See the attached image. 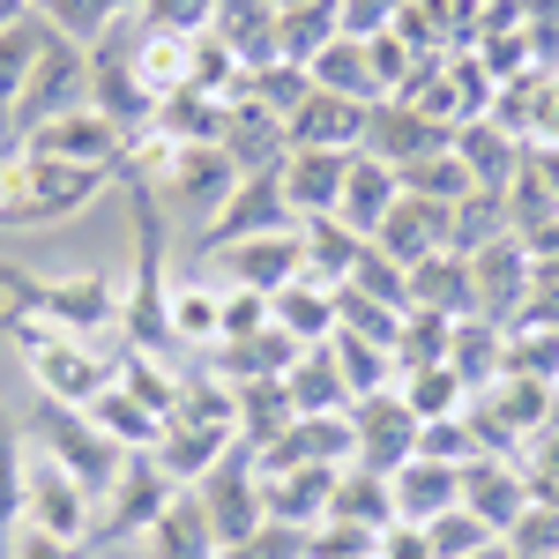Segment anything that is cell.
Listing matches in <instances>:
<instances>
[{"label":"cell","instance_id":"cell-24","mask_svg":"<svg viewBox=\"0 0 559 559\" xmlns=\"http://www.w3.org/2000/svg\"><path fill=\"white\" fill-rule=\"evenodd\" d=\"M299 239H306V284H321V292H344L358 276V261H366V247H373L344 216H313V224H299Z\"/></svg>","mask_w":559,"mask_h":559},{"label":"cell","instance_id":"cell-32","mask_svg":"<svg viewBox=\"0 0 559 559\" xmlns=\"http://www.w3.org/2000/svg\"><path fill=\"white\" fill-rule=\"evenodd\" d=\"M411 306L426 313H448V321H471L477 313V292H471V261L463 254H432L411 269Z\"/></svg>","mask_w":559,"mask_h":559},{"label":"cell","instance_id":"cell-7","mask_svg":"<svg viewBox=\"0 0 559 559\" xmlns=\"http://www.w3.org/2000/svg\"><path fill=\"white\" fill-rule=\"evenodd\" d=\"M194 500H202V515H210V530H216V545L231 552V545H247L261 522H269V508H261V455L239 440L224 463H216L202 485H187Z\"/></svg>","mask_w":559,"mask_h":559},{"label":"cell","instance_id":"cell-43","mask_svg":"<svg viewBox=\"0 0 559 559\" xmlns=\"http://www.w3.org/2000/svg\"><path fill=\"white\" fill-rule=\"evenodd\" d=\"M329 350H336V366H344L350 395H373V388H395V350L366 344V336H350V329H336V336H329Z\"/></svg>","mask_w":559,"mask_h":559},{"label":"cell","instance_id":"cell-39","mask_svg":"<svg viewBox=\"0 0 559 559\" xmlns=\"http://www.w3.org/2000/svg\"><path fill=\"white\" fill-rule=\"evenodd\" d=\"M395 395L418 411V426H432V418H463V403H471V388L455 381L448 366H403V373H395Z\"/></svg>","mask_w":559,"mask_h":559},{"label":"cell","instance_id":"cell-19","mask_svg":"<svg viewBox=\"0 0 559 559\" xmlns=\"http://www.w3.org/2000/svg\"><path fill=\"white\" fill-rule=\"evenodd\" d=\"M388 500H395V522H440L448 508H463V471L455 463H432V455H411L403 471H388Z\"/></svg>","mask_w":559,"mask_h":559},{"label":"cell","instance_id":"cell-31","mask_svg":"<svg viewBox=\"0 0 559 559\" xmlns=\"http://www.w3.org/2000/svg\"><path fill=\"white\" fill-rule=\"evenodd\" d=\"M45 38H52V31L38 23V8H31L15 31H0V142H15V97H23V83H31Z\"/></svg>","mask_w":559,"mask_h":559},{"label":"cell","instance_id":"cell-33","mask_svg":"<svg viewBox=\"0 0 559 559\" xmlns=\"http://www.w3.org/2000/svg\"><path fill=\"white\" fill-rule=\"evenodd\" d=\"M269 313H276V329L292 336L299 350H313V344H329L336 336V292H321V284H284L276 299H269Z\"/></svg>","mask_w":559,"mask_h":559},{"label":"cell","instance_id":"cell-34","mask_svg":"<svg viewBox=\"0 0 559 559\" xmlns=\"http://www.w3.org/2000/svg\"><path fill=\"white\" fill-rule=\"evenodd\" d=\"M500 366H508V329H492V321H455V344H448V373L471 388H492L500 381Z\"/></svg>","mask_w":559,"mask_h":559},{"label":"cell","instance_id":"cell-6","mask_svg":"<svg viewBox=\"0 0 559 559\" xmlns=\"http://www.w3.org/2000/svg\"><path fill=\"white\" fill-rule=\"evenodd\" d=\"M83 105H90V52L68 38H45L38 68H31L23 97H15V142L52 128V120H68V112H83Z\"/></svg>","mask_w":559,"mask_h":559},{"label":"cell","instance_id":"cell-30","mask_svg":"<svg viewBox=\"0 0 559 559\" xmlns=\"http://www.w3.org/2000/svg\"><path fill=\"white\" fill-rule=\"evenodd\" d=\"M292 358H299V344L269 321L261 336H247V344H216L210 350V373H224V381H284Z\"/></svg>","mask_w":559,"mask_h":559},{"label":"cell","instance_id":"cell-42","mask_svg":"<svg viewBox=\"0 0 559 559\" xmlns=\"http://www.w3.org/2000/svg\"><path fill=\"white\" fill-rule=\"evenodd\" d=\"M395 179H403V194H418V202H448V210L477 194V179L463 173V157H455V150H432V157H418V165H403Z\"/></svg>","mask_w":559,"mask_h":559},{"label":"cell","instance_id":"cell-14","mask_svg":"<svg viewBox=\"0 0 559 559\" xmlns=\"http://www.w3.org/2000/svg\"><path fill=\"white\" fill-rule=\"evenodd\" d=\"M366 128H373V105H358V97H336V90H306V105L284 120V134H292V150H344V157H358L366 150Z\"/></svg>","mask_w":559,"mask_h":559},{"label":"cell","instance_id":"cell-20","mask_svg":"<svg viewBox=\"0 0 559 559\" xmlns=\"http://www.w3.org/2000/svg\"><path fill=\"white\" fill-rule=\"evenodd\" d=\"M448 142H455V128H440V120H426V112L381 97V105H373V128H366V157H381V165L403 173V165H418V157L448 150Z\"/></svg>","mask_w":559,"mask_h":559},{"label":"cell","instance_id":"cell-23","mask_svg":"<svg viewBox=\"0 0 559 559\" xmlns=\"http://www.w3.org/2000/svg\"><path fill=\"white\" fill-rule=\"evenodd\" d=\"M448 150H455V157H463V173H471L477 187H492V194H508V179H515L522 157H530V142H522V134H508L492 112H485V120H463Z\"/></svg>","mask_w":559,"mask_h":559},{"label":"cell","instance_id":"cell-1","mask_svg":"<svg viewBox=\"0 0 559 559\" xmlns=\"http://www.w3.org/2000/svg\"><path fill=\"white\" fill-rule=\"evenodd\" d=\"M0 292H8V306H15V313H31L38 329H52V336H75V344L105 336V329H120V299H128L112 269L31 276V269H15L8 254H0Z\"/></svg>","mask_w":559,"mask_h":559},{"label":"cell","instance_id":"cell-47","mask_svg":"<svg viewBox=\"0 0 559 559\" xmlns=\"http://www.w3.org/2000/svg\"><path fill=\"white\" fill-rule=\"evenodd\" d=\"M216 23V0H142V31L157 38H202Z\"/></svg>","mask_w":559,"mask_h":559},{"label":"cell","instance_id":"cell-16","mask_svg":"<svg viewBox=\"0 0 559 559\" xmlns=\"http://www.w3.org/2000/svg\"><path fill=\"white\" fill-rule=\"evenodd\" d=\"M463 508H471L492 537H508L530 508V477H522V455H477L463 463Z\"/></svg>","mask_w":559,"mask_h":559},{"label":"cell","instance_id":"cell-2","mask_svg":"<svg viewBox=\"0 0 559 559\" xmlns=\"http://www.w3.org/2000/svg\"><path fill=\"white\" fill-rule=\"evenodd\" d=\"M105 187H112V173H97V165H60V157L15 150V173H8V194H0V231L68 224V216H83Z\"/></svg>","mask_w":559,"mask_h":559},{"label":"cell","instance_id":"cell-40","mask_svg":"<svg viewBox=\"0 0 559 559\" xmlns=\"http://www.w3.org/2000/svg\"><path fill=\"white\" fill-rule=\"evenodd\" d=\"M306 90H313V75H306L299 60H261V68H247L239 97H247V105H261L269 120H292V112L306 105Z\"/></svg>","mask_w":559,"mask_h":559},{"label":"cell","instance_id":"cell-26","mask_svg":"<svg viewBox=\"0 0 559 559\" xmlns=\"http://www.w3.org/2000/svg\"><path fill=\"white\" fill-rule=\"evenodd\" d=\"M38 8V23L52 31V38H68V45H105L120 23H134L142 15V0H31Z\"/></svg>","mask_w":559,"mask_h":559},{"label":"cell","instance_id":"cell-3","mask_svg":"<svg viewBox=\"0 0 559 559\" xmlns=\"http://www.w3.org/2000/svg\"><path fill=\"white\" fill-rule=\"evenodd\" d=\"M31 440H38V455H52L68 477H83L90 500H105L112 477H120V463H128V448H112L90 411H75V403H45V395H38V411H31Z\"/></svg>","mask_w":559,"mask_h":559},{"label":"cell","instance_id":"cell-8","mask_svg":"<svg viewBox=\"0 0 559 559\" xmlns=\"http://www.w3.org/2000/svg\"><path fill=\"white\" fill-rule=\"evenodd\" d=\"M471 261V292H477V321H492V329H515L522 306H530V269H537V254L522 247L515 231L508 239H492V247H477Z\"/></svg>","mask_w":559,"mask_h":559},{"label":"cell","instance_id":"cell-46","mask_svg":"<svg viewBox=\"0 0 559 559\" xmlns=\"http://www.w3.org/2000/svg\"><path fill=\"white\" fill-rule=\"evenodd\" d=\"M515 559H559V500H530L522 508V522L500 537Z\"/></svg>","mask_w":559,"mask_h":559},{"label":"cell","instance_id":"cell-12","mask_svg":"<svg viewBox=\"0 0 559 559\" xmlns=\"http://www.w3.org/2000/svg\"><path fill=\"white\" fill-rule=\"evenodd\" d=\"M350 440H358V463L366 471H403L411 455H418V411L395 395V388H373V395H358L350 403Z\"/></svg>","mask_w":559,"mask_h":559},{"label":"cell","instance_id":"cell-22","mask_svg":"<svg viewBox=\"0 0 559 559\" xmlns=\"http://www.w3.org/2000/svg\"><path fill=\"white\" fill-rule=\"evenodd\" d=\"M344 173H350L344 150H292L284 173H276V187H284L292 216L313 224V216H336V202H344Z\"/></svg>","mask_w":559,"mask_h":559},{"label":"cell","instance_id":"cell-18","mask_svg":"<svg viewBox=\"0 0 559 559\" xmlns=\"http://www.w3.org/2000/svg\"><path fill=\"white\" fill-rule=\"evenodd\" d=\"M336 477L344 471H321V463L261 471V508H269V522H284V530H321L329 522V500H336Z\"/></svg>","mask_w":559,"mask_h":559},{"label":"cell","instance_id":"cell-53","mask_svg":"<svg viewBox=\"0 0 559 559\" xmlns=\"http://www.w3.org/2000/svg\"><path fill=\"white\" fill-rule=\"evenodd\" d=\"M373 559H432V537L418 530V522H388L381 530V552Z\"/></svg>","mask_w":559,"mask_h":559},{"label":"cell","instance_id":"cell-13","mask_svg":"<svg viewBox=\"0 0 559 559\" xmlns=\"http://www.w3.org/2000/svg\"><path fill=\"white\" fill-rule=\"evenodd\" d=\"M31 358V381H38L45 403H75V411H90L105 388H112V358H97L90 344H75V336H45L38 350H23Z\"/></svg>","mask_w":559,"mask_h":559},{"label":"cell","instance_id":"cell-50","mask_svg":"<svg viewBox=\"0 0 559 559\" xmlns=\"http://www.w3.org/2000/svg\"><path fill=\"white\" fill-rule=\"evenodd\" d=\"M411 0H336V31L358 45H373L381 31H395V15H403Z\"/></svg>","mask_w":559,"mask_h":559},{"label":"cell","instance_id":"cell-4","mask_svg":"<svg viewBox=\"0 0 559 559\" xmlns=\"http://www.w3.org/2000/svg\"><path fill=\"white\" fill-rule=\"evenodd\" d=\"M173 500H179V485L157 471V455L142 448V455H128V463H120L112 492L97 500V522H90V537H105V545H142Z\"/></svg>","mask_w":559,"mask_h":559},{"label":"cell","instance_id":"cell-45","mask_svg":"<svg viewBox=\"0 0 559 559\" xmlns=\"http://www.w3.org/2000/svg\"><path fill=\"white\" fill-rule=\"evenodd\" d=\"M344 292H366V299L395 306V313H411V269L403 261H388L381 247H366V261H358V276H350Z\"/></svg>","mask_w":559,"mask_h":559},{"label":"cell","instance_id":"cell-56","mask_svg":"<svg viewBox=\"0 0 559 559\" xmlns=\"http://www.w3.org/2000/svg\"><path fill=\"white\" fill-rule=\"evenodd\" d=\"M15 150L23 142H0V194H8V173H15Z\"/></svg>","mask_w":559,"mask_h":559},{"label":"cell","instance_id":"cell-38","mask_svg":"<svg viewBox=\"0 0 559 559\" xmlns=\"http://www.w3.org/2000/svg\"><path fill=\"white\" fill-rule=\"evenodd\" d=\"M329 515H336V522H358V530H388V522H395L388 477H381V471H366V463H344V477H336V500H329Z\"/></svg>","mask_w":559,"mask_h":559},{"label":"cell","instance_id":"cell-41","mask_svg":"<svg viewBox=\"0 0 559 559\" xmlns=\"http://www.w3.org/2000/svg\"><path fill=\"white\" fill-rule=\"evenodd\" d=\"M23 471H31V455H23V418L0 403V552H8V537L23 530Z\"/></svg>","mask_w":559,"mask_h":559},{"label":"cell","instance_id":"cell-5","mask_svg":"<svg viewBox=\"0 0 559 559\" xmlns=\"http://www.w3.org/2000/svg\"><path fill=\"white\" fill-rule=\"evenodd\" d=\"M157 142V134H150ZM239 187V165L224 157V142H157V179L150 194L173 210H224V194Z\"/></svg>","mask_w":559,"mask_h":559},{"label":"cell","instance_id":"cell-54","mask_svg":"<svg viewBox=\"0 0 559 559\" xmlns=\"http://www.w3.org/2000/svg\"><path fill=\"white\" fill-rule=\"evenodd\" d=\"M530 173L545 179V194L559 202V142H530Z\"/></svg>","mask_w":559,"mask_h":559},{"label":"cell","instance_id":"cell-27","mask_svg":"<svg viewBox=\"0 0 559 559\" xmlns=\"http://www.w3.org/2000/svg\"><path fill=\"white\" fill-rule=\"evenodd\" d=\"M284 395H292V411H299V418H321V411H350V403H358L329 344H313V350H299V358H292Z\"/></svg>","mask_w":559,"mask_h":559},{"label":"cell","instance_id":"cell-21","mask_svg":"<svg viewBox=\"0 0 559 559\" xmlns=\"http://www.w3.org/2000/svg\"><path fill=\"white\" fill-rule=\"evenodd\" d=\"M224 157L239 165V179L254 173H284V157H292V134H284V120H269L261 105H247V97H231L224 105Z\"/></svg>","mask_w":559,"mask_h":559},{"label":"cell","instance_id":"cell-35","mask_svg":"<svg viewBox=\"0 0 559 559\" xmlns=\"http://www.w3.org/2000/svg\"><path fill=\"white\" fill-rule=\"evenodd\" d=\"M321 90H336V97H358V105H381V75H373V52L358 38H329L313 52V68H306Z\"/></svg>","mask_w":559,"mask_h":559},{"label":"cell","instance_id":"cell-44","mask_svg":"<svg viewBox=\"0 0 559 559\" xmlns=\"http://www.w3.org/2000/svg\"><path fill=\"white\" fill-rule=\"evenodd\" d=\"M224 292H202V284H179L173 292V336L179 344H202V350H216V336H224Z\"/></svg>","mask_w":559,"mask_h":559},{"label":"cell","instance_id":"cell-51","mask_svg":"<svg viewBox=\"0 0 559 559\" xmlns=\"http://www.w3.org/2000/svg\"><path fill=\"white\" fill-rule=\"evenodd\" d=\"M216 321H224V336H216V344H247V336H261V329H269L276 313H269V299H261V292L231 284V292H224V313H216Z\"/></svg>","mask_w":559,"mask_h":559},{"label":"cell","instance_id":"cell-49","mask_svg":"<svg viewBox=\"0 0 559 559\" xmlns=\"http://www.w3.org/2000/svg\"><path fill=\"white\" fill-rule=\"evenodd\" d=\"M418 455H432V463H477L485 448H477V432H471V418H432V426H418Z\"/></svg>","mask_w":559,"mask_h":559},{"label":"cell","instance_id":"cell-11","mask_svg":"<svg viewBox=\"0 0 559 559\" xmlns=\"http://www.w3.org/2000/svg\"><path fill=\"white\" fill-rule=\"evenodd\" d=\"M269 231H299V216H292V202H284L276 173H254V179H239V187L224 194V210L202 224V254L239 247V239H269Z\"/></svg>","mask_w":559,"mask_h":559},{"label":"cell","instance_id":"cell-9","mask_svg":"<svg viewBox=\"0 0 559 559\" xmlns=\"http://www.w3.org/2000/svg\"><path fill=\"white\" fill-rule=\"evenodd\" d=\"M23 522H31V530H52V537H68V545H90L97 500L83 492V477H68L52 455H31V471H23Z\"/></svg>","mask_w":559,"mask_h":559},{"label":"cell","instance_id":"cell-36","mask_svg":"<svg viewBox=\"0 0 559 559\" xmlns=\"http://www.w3.org/2000/svg\"><path fill=\"white\" fill-rule=\"evenodd\" d=\"M90 418H97V432L112 440V448H128V455H142V448H157V432H165V418L142 403V395H128V388L112 381L97 403H90Z\"/></svg>","mask_w":559,"mask_h":559},{"label":"cell","instance_id":"cell-25","mask_svg":"<svg viewBox=\"0 0 559 559\" xmlns=\"http://www.w3.org/2000/svg\"><path fill=\"white\" fill-rule=\"evenodd\" d=\"M403 202V179H395V165H381V157H350V173H344V202H336V216H344L358 239H373L381 231V216Z\"/></svg>","mask_w":559,"mask_h":559},{"label":"cell","instance_id":"cell-15","mask_svg":"<svg viewBox=\"0 0 559 559\" xmlns=\"http://www.w3.org/2000/svg\"><path fill=\"white\" fill-rule=\"evenodd\" d=\"M373 247H381L388 261H403V269H418V261H432V254H455V210H448V202L403 194V202L381 216Z\"/></svg>","mask_w":559,"mask_h":559},{"label":"cell","instance_id":"cell-58","mask_svg":"<svg viewBox=\"0 0 559 559\" xmlns=\"http://www.w3.org/2000/svg\"><path fill=\"white\" fill-rule=\"evenodd\" d=\"M471 559H515V552H508V545H485V552H471Z\"/></svg>","mask_w":559,"mask_h":559},{"label":"cell","instance_id":"cell-48","mask_svg":"<svg viewBox=\"0 0 559 559\" xmlns=\"http://www.w3.org/2000/svg\"><path fill=\"white\" fill-rule=\"evenodd\" d=\"M426 537H432V559H471V552H485V545H500L471 508H448L440 522H426Z\"/></svg>","mask_w":559,"mask_h":559},{"label":"cell","instance_id":"cell-17","mask_svg":"<svg viewBox=\"0 0 559 559\" xmlns=\"http://www.w3.org/2000/svg\"><path fill=\"white\" fill-rule=\"evenodd\" d=\"M210 261H224L231 284H247V292H261V299H276L284 284H299V276H306V239H299V231H269V239L216 247Z\"/></svg>","mask_w":559,"mask_h":559},{"label":"cell","instance_id":"cell-52","mask_svg":"<svg viewBox=\"0 0 559 559\" xmlns=\"http://www.w3.org/2000/svg\"><path fill=\"white\" fill-rule=\"evenodd\" d=\"M0 559H83V545H68V537H52V530H31V522H23V530L8 537V552H0Z\"/></svg>","mask_w":559,"mask_h":559},{"label":"cell","instance_id":"cell-37","mask_svg":"<svg viewBox=\"0 0 559 559\" xmlns=\"http://www.w3.org/2000/svg\"><path fill=\"white\" fill-rule=\"evenodd\" d=\"M239 388V440H247V448H276V440H284V432H292V418H299V411H292V395H284V381H231Z\"/></svg>","mask_w":559,"mask_h":559},{"label":"cell","instance_id":"cell-55","mask_svg":"<svg viewBox=\"0 0 559 559\" xmlns=\"http://www.w3.org/2000/svg\"><path fill=\"white\" fill-rule=\"evenodd\" d=\"M23 15H31V0H0V31H15Z\"/></svg>","mask_w":559,"mask_h":559},{"label":"cell","instance_id":"cell-29","mask_svg":"<svg viewBox=\"0 0 559 559\" xmlns=\"http://www.w3.org/2000/svg\"><path fill=\"white\" fill-rule=\"evenodd\" d=\"M210 38H216V45H231L247 68L276 60V0H216Z\"/></svg>","mask_w":559,"mask_h":559},{"label":"cell","instance_id":"cell-57","mask_svg":"<svg viewBox=\"0 0 559 559\" xmlns=\"http://www.w3.org/2000/svg\"><path fill=\"white\" fill-rule=\"evenodd\" d=\"M97 559H150L142 545H112V552H97Z\"/></svg>","mask_w":559,"mask_h":559},{"label":"cell","instance_id":"cell-28","mask_svg":"<svg viewBox=\"0 0 559 559\" xmlns=\"http://www.w3.org/2000/svg\"><path fill=\"white\" fill-rule=\"evenodd\" d=\"M142 552H150V559H224V545H216L202 500H194V492H179L173 508L157 515V530L142 537Z\"/></svg>","mask_w":559,"mask_h":559},{"label":"cell","instance_id":"cell-10","mask_svg":"<svg viewBox=\"0 0 559 559\" xmlns=\"http://www.w3.org/2000/svg\"><path fill=\"white\" fill-rule=\"evenodd\" d=\"M23 150L31 157H60V165H97V173H120L134 150V134L120 128V120H105L97 105H83V112H68V120H52V128L23 134Z\"/></svg>","mask_w":559,"mask_h":559}]
</instances>
